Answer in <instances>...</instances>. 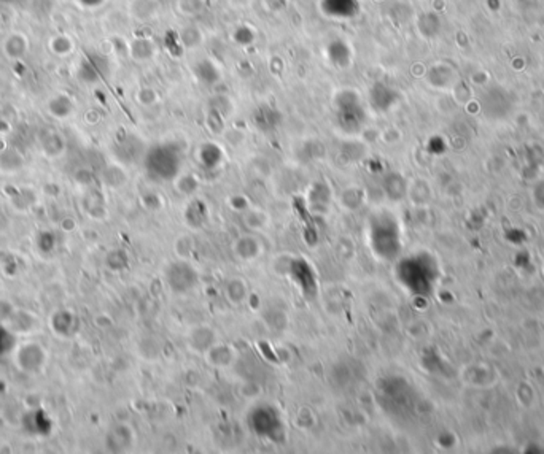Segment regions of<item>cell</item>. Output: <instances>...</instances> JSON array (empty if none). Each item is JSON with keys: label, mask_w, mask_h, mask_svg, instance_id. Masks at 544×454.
I'll return each mask as SVG.
<instances>
[{"label": "cell", "mask_w": 544, "mask_h": 454, "mask_svg": "<svg viewBox=\"0 0 544 454\" xmlns=\"http://www.w3.org/2000/svg\"><path fill=\"white\" fill-rule=\"evenodd\" d=\"M228 296H229L231 300L236 302V304H238V302H240V300H244L245 296H247V287L244 285V281H242V280L229 281Z\"/></svg>", "instance_id": "3957f363"}, {"label": "cell", "mask_w": 544, "mask_h": 454, "mask_svg": "<svg viewBox=\"0 0 544 454\" xmlns=\"http://www.w3.org/2000/svg\"><path fill=\"white\" fill-rule=\"evenodd\" d=\"M48 49L56 56H69L73 51V40L67 34H56L48 40Z\"/></svg>", "instance_id": "7a4b0ae2"}, {"label": "cell", "mask_w": 544, "mask_h": 454, "mask_svg": "<svg viewBox=\"0 0 544 454\" xmlns=\"http://www.w3.org/2000/svg\"><path fill=\"white\" fill-rule=\"evenodd\" d=\"M29 47L30 43L26 34L21 32V30H12V32L5 37L2 49L5 58H7L10 62H18V60H21L24 56H26Z\"/></svg>", "instance_id": "6da1fadb"}]
</instances>
